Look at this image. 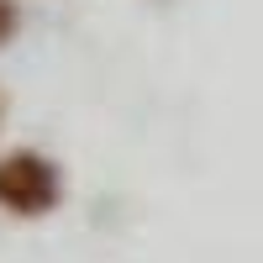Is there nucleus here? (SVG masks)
Returning <instances> with one entry per match:
<instances>
[{
	"label": "nucleus",
	"mask_w": 263,
	"mask_h": 263,
	"mask_svg": "<svg viewBox=\"0 0 263 263\" xmlns=\"http://www.w3.org/2000/svg\"><path fill=\"white\" fill-rule=\"evenodd\" d=\"M63 195L58 168L42 158V153H11L0 158V205L16 216H48Z\"/></svg>",
	"instance_id": "1"
},
{
	"label": "nucleus",
	"mask_w": 263,
	"mask_h": 263,
	"mask_svg": "<svg viewBox=\"0 0 263 263\" xmlns=\"http://www.w3.org/2000/svg\"><path fill=\"white\" fill-rule=\"evenodd\" d=\"M11 32H16V6H11V0H0V48L11 42Z\"/></svg>",
	"instance_id": "2"
}]
</instances>
